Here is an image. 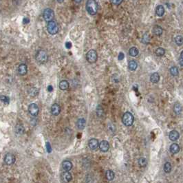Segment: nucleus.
Here are the masks:
<instances>
[{
	"label": "nucleus",
	"mask_w": 183,
	"mask_h": 183,
	"mask_svg": "<svg viewBox=\"0 0 183 183\" xmlns=\"http://www.w3.org/2000/svg\"><path fill=\"white\" fill-rule=\"evenodd\" d=\"M62 168L65 171H69L72 169V163L69 160H65L62 162Z\"/></svg>",
	"instance_id": "obj_13"
},
{
	"label": "nucleus",
	"mask_w": 183,
	"mask_h": 183,
	"mask_svg": "<svg viewBox=\"0 0 183 183\" xmlns=\"http://www.w3.org/2000/svg\"><path fill=\"white\" fill-rule=\"evenodd\" d=\"M175 43L177 45H182L183 44V37L182 35H178L175 37Z\"/></svg>",
	"instance_id": "obj_31"
},
{
	"label": "nucleus",
	"mask_w": 183,
	"mask_h": 183,
	"mask_svg": "<svg viewBox=\"0 0 183 183\" xmlns=\"http://www.w3.org/2000/svg\"><path fill=\"white\" fill-rule=\"evenodd\" d=\"M124 57H125L124 54L123 53V52H120L118 56V59L119 61H121V60H123V59H124Z\"/></svg>",
	"instance_id": "obj_36"
},
{
	"label": "nucleus",
	"mask_w": 183,
	"mask_h": 183,
	"mask_svg": "<svg viewBox=\"0 0 183 183\" xmlns=\"http://www.w3.org/2000/svg\"><path fill=\"white\" fill-rule=\"evenodd\" d=\"M138 165L140 166V167H145L147 165V161L145 158H140L138 159Z\"/></svg>",
	"instance_id": "obj_30"
},
{
	"label": "nucleus",
	"mask_w": 183,
	"mask_h": 183,
	"mask_svg": "<svg viewBox=\"0 0 183 183\" xmlns=\"http://www.w3.org/2000/svg\"><path fill=\"white\" fill-rule=\"evenodd\" d=\"M0 99L2 102L5 103V104H8L9 103V98L6 96H4V95H1L0 96Z\"/></svg>",
	"instance_id": "obj_34"
},
{
	"label": "nucleus",
	"mask_w": 183,
	"mask_h": 183,
	"mask_svg": "<svg viewBox=\"0 0 183 183\" xmlns=\"http://www.w3.org/2000/svg\"><path fill=\"white\" fill-rule=\"evenodd\" d=\"M59 87L61 90H67V89L69 88V83L66 80H62L61 81H60Z\"/></svg>",
	"instance_id": "obj_17"
},
{
	"label": "nucleus",
	"mask_w": 183,
	"mask_h": 183,
	"mask_svg": "<svg viewBox=\"0 0 183 183\" xmlns=\"http://www.w3.org/2000/svg\"><path fill=\"white\" fill-rule=\"evenodd\" d=\"M165 54V50L163 48H158L155 50V55L157 57H162Z\"/></svg>",
	"instance_id": "obj_27"
},
{
	"label": "nucleus",
	"mask_w": 183,
	"mask_h": 183,
	"mask_svg": "<svg viewBox=\"0 0 183 183\" xmlns=\"http://www.w3.org/2000/svg\"><path fill=\"white\" fill-rule=\"evenodd\" d=\"M97 59H98V55L96 50L92 49L87 52L86 59L90 63H94L97 61Z\"/></svg>",
	"instance_id": "obj_5"
},
{
	"label": "nucleus",
	"mask_w": 183,
	"mask_h": 183,
	"mask_svg": "<svg viewBox=\"0 0 183 183\" xmlns=\"http://www.w3.org/2000/svg\"><path fill=\"white\" fill-rule=\"evenodd\" d=\"M61 177H62V179H63V181L66 183L70 182L72 180V177L71 173H70L69 172H67V171L63 172V173L61 174Z\"/></svg>",
	"instance_id": "obj_15"
},
{
	"label": "nucleus",
	"mask_w": 183,
	"mask_h": 183,
	"mask_svg": "<svg viewBox=\"0 0 183 183\" xmlns=\"http://www.w3.org/2000/svg\"><path fill=\"white\" fill-rule=\"evenodd\" d=\"M123 123L125 126H131L133 125L134 121V117L132 113L127 112L123 116Z\"/></svg>",
	"instance_id": "obj_3"
},
{
	"label": "nucleus",
	"mask_w": 183,
	"mask_h": 183,
	"mask_svg": "<svg viewBox=\"0 0 183 183\" xmlns=\"http://www.w3.org/2000/svg\"><path fill=\"white\" fill-rule=\"evenodd\" d=\"M88 146L92 150H97L99 146V140L96 139V138H92V139L89 140Z\"/></svg>",
	"instance_id": "obj_10"
},
{
	"label": "nucleus",
	"mask_w": 183,
	"mask_h": 183,
	"mask_svg": "<svg viewBox=\"0 0 183 183\" xmlns=\"http://www.w3.org/2000/svg\"><path fill=\"white\" fill-rule=\"evenodd\" d=\"M65 47L67 48V49H70L72 47V43L70 42H67V43H65Z\"/></svg>",
	"instance_id": "obj_37"
},
{
	"label": "nucleus",
	"mask_w": 183,
	"mask_h": 183,
	"mask_svg": "<svg viewBox=\"0 0 183 183\" xmlns=\"http://www.w3.org/2000/svg\"><path fill=\"white\" fill-rule=\"evenodd\" d=\"M85 124H86V121L85 119L83 118H79V120H77V126L79 128V130H83L85 127Z\"/></svg>",
	"instance_id": "obj_21"
},
{
	"label": "nucleus",
	"mask_w": 183,
	"mask_h": 183,
	"mask_svg": "<svg viewBox=\"0 0 183 183\" xmlns=\"http://www.w3.org/2000/svg\"><path fill=\"white\" fill-rule=\"evenodd\" d=\"M150 35L148 33H145L143 35V37H142V42L144 43V44H148L150 43Z\"/></svg>",
	"instance_id": "obj_29"
},
{
	"label": "nucleus",
	"mask_w": 183,
	"mask_h": 183,
	"mask_svg": "<svg viewBox=\"0 0 183 183\" xmlns=\"http://www.w3.org/2000/svg\"><path fill=\"white\" fill-rule=\"evenodd\" d=\"M28 112H29L30 114L33 116H37L39 114V107L35 103H31L28 106Z\"/></svg>",
	"instance_id": "obj_7"
},
{
	"label": "nucleus",
	"mask_w": 183,
	"mask_h": 183,
	"mask_svg": "<svg viewBox=\"0 0 183 183\" xmlns=\"http://www.w3.org/2000/svg\"><path fill=\"white\" fill-rule=\"evenodd\" d=\"M98 4L96 0H87L86 2V10L90 15H95L98 12Z\"/></svg>",
	"instance_id": "obj_1"
},
{
	"label": "nucleus",
	"mask_w": 183,
	"mask_h": 183,
	"mask_svg": "<svg viewBox=\"0 0 183 183\" xmlns=\"http://www.w3.org/2000/svg\"><path fill=\"white\" fill-rule=\"evenodd\" d=\"M43 19L46 21V22H49L50 21L53 20V18L55 17V12L52 9L50 8H46L45 10L43 11Z\"/></svg>",
	"instance_id": "obj_6"
},
{
	"label": "nucleus",
	"mask_w": 183,
	"mask_h": 183,
	"mask_svg": "<svg viewBox=\"0 0 183 183\" xmlns=\"http://www.w3.org/2000/svg\"><path fill=\"white\" fill-rule=\"evenodd\" d=\"M24 133V127L22 124H17L15 126V134L17 136H22Z\"/></svg>",
	"instance_id": "obj_18"
},
{
	"label": "nucleus",
	"mask_w": 183,
	"mask_h": 183,
	"mask_svg": "<svg viewBox=\"0 0 183 183\" xmlns=\"http://www.w3.org/2000/svg\"><path fill=\"white\" fill-rule=\"evenodd\" d=\"M4 161H5L6 165H12L15 162V155L12 154L8 153V154H6L5 157H4Z\"/></svg>",
	"instance_id": "obj_8"
},
{
	"label": "nucleus",
	"mask_w": 183,
	"mask_h": 183,
	"mask_svg": "<svg viewBox=\"0 0 183 183\" xmlns=\"http://www.w3.org/2000/svg\"><path fill=\"white\" fill-rule=\"evenodd\" d=\"M179 63L182 66H183V59H181L180 57V59H179Z\"/></svg>",
	"instance_id": "obj_38"
},
{
	"label": "nucleus",
	"mask_w": 183,
	"mask_h": 183,
	"mask_svg": "<svg viewBox=\"0 0 183 183\" xmlns=\"http://www.w3.org/2000/svg\"><path fill=\"white\" fill-rule=\"evenodd\" d=\"M173 111H174L175 114L177 115L181 114L182 111V107L181 104H180L179 103H176L173 106Z\"/></svg>",
	"instance_id": "obj_22"
},
{
	"label": "nucleus",
	"mask_w": 183,
	"mask_h": 183,
	"mask_svg": "<svg viewBox=\"0 0 183 183\" xmlns=\"http://www.w3.org/2000/svg\"><path fill=\"white\" fill-rule=\"evenodd\" d=\"M128 67L130 70L135 71L138 67V63H136V61L134 60H131L128 63Z\"/></svg>",
	"instance_id": "obj_23"
},
{
	"label": "nucleus",
	"mask_w": 183,
	"mask_h": 183,
	"mask_svg": "<svg viewBox=\"0 0 183 183\" xmlns=\"http://www.w3.org/2000/svg\"><path fill=\"white\" fill-rule=\"evenodd\" d=\"M179 133H178L177 131H175V130H173V131L170 132V133H169V138L171 141H175V140H177L179 138Z\"/></svg>",
	"instance_id": "obj_14"
},
{
	"label": "nucleus",
	"mask_w": 183,
	"mask_h": 183,
	"mask_svg": "<svg viewBox=\"0 0 183 183\" xmlns=\"http://www.w3.org/2000/svg\"><path fill=\"white\" fill-rule=\"evenodd\" d=\"M103 114H104V111H103V107L100 105H99V106L97 107V116H99V117H101V116L103 115Z\"/></svg>",
	"instance_id": "obj_33"
},
{
	"label": "nucleus",
	"mask_w": 183,
	"mask_h": 183,
	"mask_svg": "<svg viewBox=\"0 0 183 183\" xmlns=\"http://www.w3.org/2000/svg\"><path fill=\"white\" fill-rule=\"evenodd\" d=\"M99 149L101 152H107L110 149V144L106 140H103L99 143Z\"/></svg>",
	"instance_id": "obj_11"
},
{
	"label": "nucleus",
	"mask_w": 183,
	"mask_h": 183,
	"mask_svg": "<svg viewBox=\"0 0 183 183\" xmlns=\"http://www.w3.org/2000/svg\"><path fill=\"white\" fill-rule=\"evenodd\" d=\"M114 171L112 170H107L105 172V176H106V178L108 180H112L114 178Z\"/></svg>",
	"instance_id": "obj_26"
},
{
	"label": "nucleus",
	"mask_w": 183,
	"mask_h": 183,
	"mask_svg": "<svg viewBox=\"0 0 183 183\" xmlns=\"http://www.w3.org/2000/svg\"><path fill=\"white\" fill-rule=\"evenodd\" d=\"M165 12V10L163 6L162 5H158L155 8V14L158 17H162Z\"/></svg>",
	"instance_id": "obj_16"
},
{
	"label": "nucleus",
	"mask_w": 183,
	"mask_h": 183,
	"mask_svg": "<svg viewBox=\"0 0 183 183\" xmlns=\"http://www.w3.org/2000/svg\"><path fill=\"white\" fill-rule=\"evenodd\" d=\"M47 30L49 32V34H50L52 35H55L58 33V32H59V26H58L57 24L56 23V22L52 20V21L48 22Z\"/></svg>",
	"instance_id": "obj_4"
},
{
	"label": "nucleus",
	"mask_w": 183,
	"mask_h": 183,
	"mask_svg": "<svg viewBox=\"0 0 183 183\" xmlns=\"http://www.w3.org/2000/svg\"><path fill=\"white\" fill-rule=\"evenodd\" d=\"M150 81L153 83H157L160 81V75L158 72H154L151 75Z\"/></svg>",
	"instance_id": "obj_24"
},
{
	"label": "nucleus",
	"mask_w": 183,
	"mask_h": 183,
	"mask_svg": "<svg viewBox=\"0 0 183 183\" xmlns=\"http://www.w3.org/2000/svg\"><path fill=\"white\" fill-rule=\"evenodd\" d=\"M17 72L20 76H24L28 72V67L25 63H21L17 67Z\"/></svg>",
	"instance_id": "obj_9"
},
{
	"label": "nucleus",
	"mask_w": 183,
	"mask_h": 183,
	"mask_svg": "<svg viewBox=\"0 0 183 183\" xmlns=\"http://www.w3.org/2000/svg\"><path fill=\"white\" fill-rule=\"evenodd\" d=\"M61 112V107L59 105L55 103L51 107V113L53 116H58Z\"/></svg>",
	"instance_id": "obj_12"
},
{
	"label": "nucleus",
	"mask_w": 183,
	"mask_h": 183,
	"mask_svg": "<svg viewBox=\"0 0 183 183\" xmlns=\"http://www.w3.org/2000/svg\"><path fill=\"white\" fill-rule=\"evenodd\" d=\"M111 2L113 4L116 5V6H118L120 5L121 3L123 2V0H111Z\"/></svg>",
	"instance_id": "obj_35"
},
{
	"label": "nucleus",
	"mask_w": 183,
	"mask_h": 183,
	"mask_svg": "<svg viewBox=\"0 0 183 183\" xmlns=\"http://www.w3.org/2000/svg\"><path fill=\"white\" fill-rule=\"evenodd\" d=\"M36 60L41 64H44L47 63L48 60V55L45 50H39L36 54Z\"/></svg>",
	"instance_id": "obj_2"
},
{
	"label": "nucleus",
	"mask_w": 183,
	"mask_h": 183,
	"mask_svg": "<svg viewBox=\"0 0 183 183\" xmlns=\"http://www.w3.org/2000/svg\"><path fill=\"white\" fill-rule=\"evenodd\" d=\"M74 1L75 3H77V4H80V3H81V2L83 1V0H74Z\"/></svg>",
	"instance_id": "obj_39"
},
{
	"label": "nucleus",
	"mask_w": 183,
	"mask_h": 183,
	"mask_svg": "<svg viewBox=\"0 0 183 183\" xmlns=\"http://www.w3.org/2000/svg\"><path fill=\"white\" fill-rule=\"evenodd\" d=\"M171 169H172V167H171V163L169 162H167L165 164V165H164V171H165V172L167 173H170L171 171Z\"/></svg>",
	"instance_id": "obj_32"
},
{
	"label": "nucleus",
	"mask_w": 183,
	"mask_h": 183,
	"mask_svg": "<svg viewBox=\"0 0 183 183\" xmlns=\"http://www.w3.org/2000/svg\"><path fill=\"white\" fill-rule=\"evenodd\" d=\"M57 2L59 3V4H61V3H63V2H64V0H57Z\"/></svg>",
	"instance_id": "obj_40"
},
{
	"label": "nucleus",
	"mask_w": 183,
	"mask_h": 183,
	"mask_svg": "<svg viewBox=\"0 0 183 183\" xmlns=\"http://www.w3.org/2000/svg\"><path fill=\"white\" fill-rule=\"evenodd\" d=\"M169 72L173 77H177L178 74H179V71H178V68L175 66H173L169 69Z\"/></svg>",
	"instance_id": "obj_28"
},
{
	"label": "nucleus",
	"mask_w": 183,
	"mask_h": 183,
	"mask_svg": "<svg viewBox=\"0 0 183 183\" xmlns=\"http://www.w3.org/2000/svg\"><path fill=\"white\" fill-rule=\"evenodd\" d=\"M138 53H139V51H138V48L136 47H132L129 50V55H130L131 57H137Z\"/></svg>",
	"instance_id": "obj_25"
},
{
	"label": "nucleus",
	"mask_w": 183,
	"mask_h": 183,
	"mask_svg": "<svg viewBox=\"0 0 183 183\" xmlns=\"http://www.w3.org/2000/svg\"><path fill=\"white\" fill-rule=\"evenodd\" d=\"M180 58L183 59V50L181 52V53H180Z\"/></svg>",
	"instance_id": "obj_42"
},
{
	"label": "nucleus",
	"mask_w": 183,
	"mask_h": 183,
	"mask_svg": "<svg viewBox=\"0 0 183 183\" xmlns=\"http://www.w3.org/2000/svg\"><path fill=\"white\" fill-rule=\"evenodd\" d=\"M162 32H163V30H162V28L160 26H158V25H156V26H154V28H153V29H152V32H153V33H154V35L156 36L162 35Z\"/></svg>",
	"instance_id": "obj_19"
},
{
	"label": "nucleus",
	"mask_w": 183,
	"mask_h": 183,
	"mask_svg": "<svg viewBox=\"0 0 183 183\" xmlns=\"http://www.w3.org/2000/svg\"><path fill=\"white\" fill-rule=\"evenodd\" d=\"M169 150H170V152H171V154H176L179 152L180 147L177 143H173L170 146Z\"/></svg>",
	"instance_id": "obj_20"
},
{
	"label": "nucleus",
	"mask_w": 183,
	"mask_h": 183,
	"mask_svg": "<svg viewBox=\"0 0 183 183\" xmlns=\"http://www.w3.org/2000/svg\"><path fill=\"white\" fill-rule=\"evenodd\" d=\"M48 90H49V91L52 90V87L51 85H50V86H48Z\"/></svg>",
	"instance_id": "obj_41"
}]
</instances>
